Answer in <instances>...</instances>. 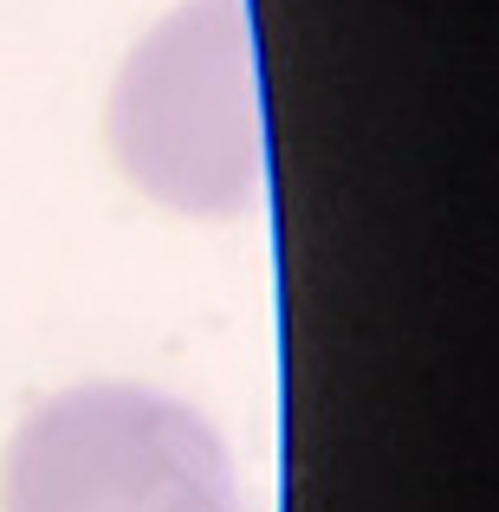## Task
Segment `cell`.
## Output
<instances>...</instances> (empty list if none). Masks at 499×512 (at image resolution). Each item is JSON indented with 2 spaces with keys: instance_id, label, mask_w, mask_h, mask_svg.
I'll return each instance as SVG.
<instances>
[{
  "instance_id": "6da1fadb",
  "label": "cell",
  "mask_w": 499,
  "mask_h": 512,
  "mask_svg": "<svg viewBox=\"0 0 499 512\" xmlns=\"http://www.w3.org/2000/svg\"><path fill=\"white\" fill-rule=\"evenodd\" d=\"M111 150L175 214L234 221L260 208L266 124L247 0H188L137 39L111 91Z\"/></svg>"
},
{
  "instance_id": "7a4b0ae2",
  "label": "cell",
  "mask_w": 499,
  "mask_h": 512,
  "mask_svg": "<svg viewBox=\"0 0 499 512\" xmlns=\"http://www.w3.org/2000/svg\"><path fill=\"white\" fill-rule=\"evenodd\" d=\"M0 512H240V474L188 402L143 383H78L13 428Z\"/></svg>"
}]
</instances>
